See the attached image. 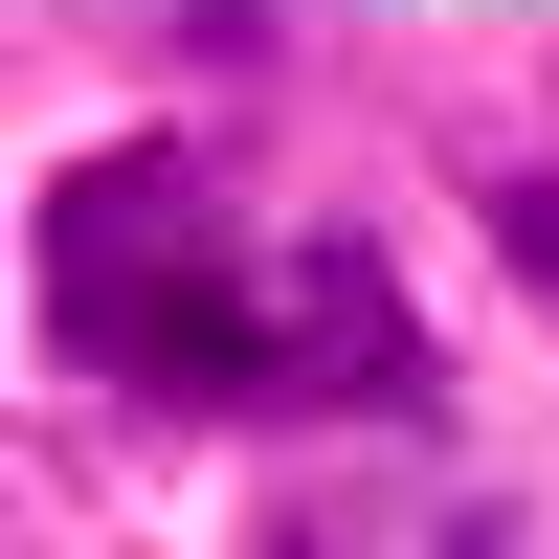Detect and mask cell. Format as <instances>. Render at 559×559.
I'll return each mask as SVG.
<instances>
[{
	"instance_id": "6da1fadb",
	"label": "cell",
	"mask_w": 559,
	"mask_h": 559,
	"mask_svg": "<svg viewBox=\"0 0 559 559\" xmlns=\"http://www.w3.org/2000/svg\"><path fill=\"white\" fill-rule=\"evenodd\" d=\"M471 247H492V292H537V313H559V134L471 157Z\"/></svg>"
}]
</instances>
